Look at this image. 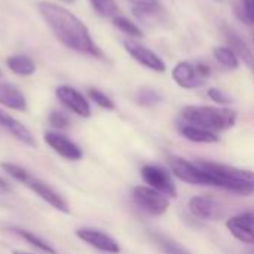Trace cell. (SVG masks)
<instances>
[{"label": "cell", "mask_w": 254, "mask_h": 254, "mask_svg": "<svg viewBox=\"0 0 254 254\" xmlns=\"http://www.w3.org/2000/svg\"><path fill=\"white\" fill-rule=\"evenodd\" d=\"M63 1H65V3H73L74 0H63Z\"/></svg>", "instance_id": "35"}, {"label": "cell", "mask_w": 254, "mask_h": 254, "mask_svg": "<svg viewBox=\"0 0 254 254\" xmlns=\"http://www.w3.org/2000/svg\"><path fill=\"white\" fill-rule=\"evenodd\" d=\"M241 216H243V217H244V219H246V220H247V222H249V223H250V225L254 228V210L246 211V213H243Z\"/></svg>", "instance_id": "32"}, {"label": "cell", "mask_w": 254, "mask_h": 254, "mask_svg": "<svg viewBox=\"0 0 254 254\" xmlns=\"http://www.w3.org/2000/svg\"><path fill=\"white\" fill-rule=\"evenodd\" d=\"M170 167L174 176L188 183V185H199V186H214L219 188V182L213 174L202 170L196 162H189L180 156H170Z\"/></svg>", "instance_id": "5"}, {"label": "cell", "mask_w": 254, "mask_h": 254, "mask_svg": "<svg viewBox=\"0 0 254 254\" xmlns=\"http://www.w3.org/2000/svg\"><path fill=\"white\" fill-rule=\"evenodd\" d=\"M124 48L143 67H146V68H149L152 71H156V73H164L167 70V65L164 63V60L158 54H155L152 49H149V48H146V46H143L140 43H135L132 40H125Z\"/></svg>", "instance_id": "10"}, {"label": "cell", "mask_w": 254, "mask_h": 254, "mask_svg": "<svg viewBox=\"0 0 254 254\" xmlns=\"http://www.w3.org/2000/svg\"><path fill=\"white\" fill-rule=\"evenodd\" d=\"M0 190H9V185L4 179L0 177Z\"/></svg>", "instance_id": "33"}, {"label": "cell", "mask_w": 254, "mask_h": 254, "mask_svg": "<svg viewBox=\"0 0 254 254\" xmlns=\"http://www.w3.org/2000/svg\"><path fill=\"white\" fill-rule=\"evenodd\" d=\"M171 74H173L174 82L180 88H183V89H195V88H199L201 85H204V80H205V79H202L199 76L195 64H192L189 61H180V63H177L174 65Z\"/></svg>", "instance_id": "13"}, {"label": "cell", "mask_w": 254, "mask_h": 254, "mask_svg": "<svg viewBox=\"0 0 254 254\" xmlns=\"http://www.w3.org/2000/svg\"><path fill=\"white\" fill-rule=\"evenodd\" d=\"M76 237L79 240H82L83 243H86L88 246L103 252V253L109 254H119L121 253V246L118 244V241L115 238H112L110 235L94 229V228H80L76 231Z\"/></svg>", "instance_id": "11"}, {"label": "cell", "mask_w": 254, "mask_h": 254, "mask_svg": "<svg viewBox=\"0 0 254 254\" xmlns=\"http://www.w3.org/2000/svg\"><path fill=\"white\" fill-rule=\"evenodd\" d=\"M132 4L134 13L141 19H149L158 16L161 12L159 0H127Z\"/></svg>", "instance_id": "21"}, {"label": "cell", "mask_w": 254, "mask_h": 254, "mask_svg": "<svg viewBox=\"0 0 254 254\" xmlns=\"http://www.w3.org/2000/svg\"><path fill=\"white\" fill-rule=\"evenodd\" d=\"M0 104L15 112H27L28 103L25 95L12 83L0 80Z\"/></svg>", "instance_id": "16"}, {"label": "cell", "mask_w": 254, "mask_h": 254, "mask_svg": "<svg viewBox=\"0 0 254 254\" xmlns=\"http://www.w3.org/2000/svg\"><path fill=\"white\" fill-rule=\"evenodd\" d=\"M92 9L97 15L109 19H115L121 15V7L116 3V0H89Z\"/></svg>", "instance_id": "23"}, {"label": "cell", "mask_w": 254, "mask_h": 254, "mask_svg": "<svg viewBox=\"0 0 254 254\" xmlns=\"http://www.w3.org/2000/svg\"><path fill=\"white\" fill-rule=\"evenodd\" d=\"M12 231H13L18 237H21L25 243H28L30 246L36 247L37 250H40V252H43V253L46 254H57L55 249H54L52 246H49L45 240H42L40 237L34 235L33 232L25 231V229H18V228H13Z\"/></svg>", "instance_id": "24"}, {"label": "cell", "mask_w": 254, "mask_h": 254, "mask_svg": "<svg viewBox=\"0 0 254 254\" xmlns=\"http://www.w3.org/2000/svg\"><path fill=\"white\" fill-rule=\"evenodd\" d=\"M253 42H254V34H253Z\"/></svg>", "instance_id": "37"}, {"label": "cell", "mask_w": 254, "mask_h": 254, "mask_svg": "<svg viewBox=\"0 0 254 254\" xmlns=\"http://www.w3.org/2000/svg\"><path fill=\"white\" fill-rule=\"evenodd\" d=\"M161 94L152 88H141L137 91L135 94V101L140 104V106H144V107H150V106H155L161 101Z\"/></svg>", "instance_id": "26"}, {"label": "cell", "mask_w": 254, "mask_h": 254, "mask_svg": "<svg viewBox=\"0 0 254 254\" xmlns=\"http://www.w3.org/2000/svg\"><path fill=\"white\" fill-rule=\"evenodd\" d=\"M6 65L16 76H31L36 73V63L27 55H10L6 58Z\"/></svg>", "instance_id": "19"}, {"label": "cell", "mask_w": 254, "mask_h": 254, "mask_svg": "<svg viewBox=\"0 0 254 254\" xmlns=\"http://www.w3.org/2000/svg\"><path fill=\"white\" fill-rule=\"evenodd\" d=\"M0 127L22 144L28 147H36V140L34 135L30 132V129L25 125H22L18 119H15L12 115L4 112L3 109H0Z\"/></svg>", "instance_id": "14"}, {"label": "cell", "mask_w": 254, "mask_h": 254, "mask_svg": "<svg viewBox=\"0 0 254 254\" xmlns=\"http://www.w3.org/2000/svg\"><path fill=\"white\" fill-rule=\"evenodd\" d=\"M3 76V71H1V68H0V77Z\"/></svg>", "instance_id": "36"}, {"label": "cell", "mask_w": 254, "mask_h": 254, "mask_svg": "<svg viewBox=\"0 0 254 254\" xmlns=\"http://www.w3.org/2000/svg\"><path fill=\"white\" fill-rule=\"evenodd\" d=\"M37 10L57 40L65 48L83 55H89L92 58H104L103 51L92 39L89 28L67 7L43 0L37 3Z\"/></svg>", "instance_id": "1"}, {"label": "cell", "mask_w": 254, "mask_h": 254, "mask_svg": "<svg viewBox=\"0 0 254 254\" xmlns=\"http://www.w3.org/2000/svg\"><path fill=\"white\" fill-rule=\"evenodd\" d=\"M0 167L3 168V171H6L13 180H18L21 185H24L27 189H30L31 192H34L40 199H43L45 202H48L51 207H54L55 210L68 214L70 213V207L65 202V199L55 192L49 185H46L43 180H40L39 177L33 176L28 170L16 165V164H10V162H1Z\"/></svg>", "instance_id": "4"}, {"label": "cell", "mask_w": 254, "mask_h": 254, "mask_svg": "<svg viewBox=\"0 0 254 254\" xmlns=\"http://www.w3.org/2000/svg\"><path fill=\"white\" fill-rule=\"evenodd\" d=\"M182 118L188 124L205 128L213 132L231 129L237 124L235 110L213 106H186L182 110Z\"/></svg>", "instance_id": "3"}, {"label": "cell", "mask_w": 254, "mask_h": 254, "mask_svg": "<svg viewBox=\"0 0 254 254\" xmlns=\"http://www.w3.org/2000/svg\"><path fill=\"white\" fill-rule=\"evenodd\" d=\"M55 95L60 100V103L65 109L73 112L74 115H77L80 118H89L91 116L92 112H91L89 101L76 88H73L70 85H60L55 89Z\"/></svg>", "instance_id": "8"}, {"label": "cell", "mask_w": 254, "mask_h": 254, "mask_svg": "<svg viewBox=\"0 0 254 254\" xmlns=\"http://www.w3.org/2000/svg\"><path fill=\"white\" fill-rule=\"evenodd\" d=\"M88 97H89V100H92L101 109H106V110H113L115 109V101L107 94H104L103 91H100L97 88H89L88 89Z\"/></svg>", "instance_id": "27"}, {"label": "cell", "mask_w": 254, "mask_h": 254, "mask_svg": "<svg viewBox=\"0 0 254 254\" xmlns=\"http://www.w3.org/2000/svg\"><path fill=\"white\" fill-rule=\"evenodd\" d=\"M43 140L57 155L67 161H80L83 156L82 149L73 140L58 131H45Z\"/></svg>", "instance_id": "9"}, {"label": "cell", "mask_w": 254, "mask_h": 254, "mask_svg": "<svg viewBox=\"0 0 254 254\" xmlns=\"http://www.w3.org/2000/svg\"><path fill=\"white\" fill-rule=\"evenodd\" d=\"M207 95L210 97V100H213V101L217 103L219 106H228V104L232 103L231 97L226 95V94H225L222 89H219V88H210V89L207 91Z\"/></svg>", "instance_id": "30"}, {"label": "cell", "mask_w": 254, "mask_h": 254, "mask_svg": "<svg viewBox=\"0 0 254 254\" xmlns=\"http://www.w3.org/2000/svg\"><path fill=\"white\" fill-rule=\"evenodd\" d=\"M153 243L164 252V254H193L189 252L185 246H182L180 243H177L176 240L161 234V232H152L150 234Z\"/></svg>", "instance_id": "20"}, {"label": "cell", "mask_w": 254, "mask_h": 254, "mask_svg": "<svg viewBox=\"0 0 254 254\" xmlns=\"http://www.w3.org/2000/svg\"><path fill=\"white\" fill-rule=\"evenodd\" d=\"M48 121L52 128L55 129H65L70 125V118L63 110H52L48 116Z\"/></svg>", "instance_id": "28"}, {"label": "cell", "mask_w": 254, "mask_h": 254, "mask_svg": "<svg viewBox=\"0 0 254 254\" xmlns=\"http://www.w3.org/2000/svg\"><path fill=\"white\" fill-rule=\"evenodd\" d=\"M196 164L216 177V180L219 182V188L231 190L240 196H250L254 193V171L241 170L205 159H198Z\"/></svg>", "instance_id": "2"}, {"label": "cell", "mask_w": 254, "mask_h": 254, "mask_svg": "<svg viewBox=\"0 0 254 254\" xmlns=\"http://www.w3.org/2000/svg\"><path fill=\"white\" fill-rule=\"evenodd\" d=\"M213 55L216 61L228 70H237L240 67V60L229 46H216L213 49Z\"/></svg>", "instance_id": "22"}, {"label": "cell", "mask_w": 254, "mask_h": 254, "mask_svg": "<svg viewBox=\"0 0 254 254\" xmlns=\"http://www.w3.org/2000/svg\"><path fill=\"white\" fill-rule=\"evenodd\" d=\"M226 228L234 235V238L238 240L240 243L254 246V228L241 214L231 217L226 222Z\"/></svg>", "instance_id": "17"}, {"label": "cell", "mask_w": 254, "mask_h": 254, "mask_svg": "<svg viewBox=\"0 0 254 254\" xmlns=\"http://www.w3.org/2000/svg\"><path fill=\"white\" fill-rule=\"evenodd\" d=\"M179 132L189 141L192 143H202V144H213L219 141V135L213 131H208L205 128L192 125V124H185L179 127Z\"/></svg>", "instance_id": "18"}, {"label": "cell", "mask_w": 254, "mask_h": 254, "mask_svg": "<svg viewBox=\"0 0 254 254\" xmlns=\"http://www.w3.org/2000/svg\"><path fill=\"white\" fill-rule=\"evenodd\" d=\"M237 12L240 13V18L249 24H254V0H241V7L237 9Z\"/></svg>", "instance_id": "29"}, {"label": "cell", "mask_w": 254, "mask_h": 254, "mask_svg": "<svg viewBox=\"0 0 254 254\" xmlns=\"http://www.w3.org/2000/svg\"><path fill=\"white\" fill-rule=\"evenodd\" d=\"M112 21H113V25L116 28H119L122 33H125V34H128L131 37H143V30L134 21H131L129 18H127L124 15H119Z\"/></svg>", "instance_id": "25"}, {"label": "cell", "mask_w": 254, "mask_h": 254, "mask_svg": "<svg viewBox=\"0 0 254 254\" xmlns=\"http://www.w3.org/2000/svg\"><path fill=\"white\" fill-rule=\"evenodd\" d=\"M141 177L149 188L171 198L177 196V188L171 179V174L165 168L158 165H144L141 168Z\"/></svg>", "instance_id": "7"}, {"label": "cell", "mask_w": 254, "mask_h": 254, "mask_svg": "<svg viewBox=\"0 0 254 254\" xmlns=\"http://www.w3.org/2000/svg\"><path fill=\"white\" fill-rule=\"evenodd\" d=\"M195 67H196V70H198V73H199V76L202 79H205V77H208L211 74V70H210V67L207 64L198 63V64H195Z\"/></svg>", "instance_id": "31"}, {"label": "cell", "mask_w": 254, "mask_h": 254, "mask_svg": "<svg viewBox=\"0 0 254 254\" xmlns=\"http://www.w3.org/2000/svg\"><path fill=\"white\" fill-rule=\"evenodd\" d=\"M189 211L199 220H217L222 217V205L210 196H193L189 199Z\"/></svg>", "instance_id": "12"}, {"label": "cell", "mask_w": 254, "mask_h": 254, "mask_svg": "<svg viewBox=\"0 0 254 254\" xmlns=\"http://www.w3.org/2000/svg\"><path fill=\"white\" fill-rule=\"evenodd\" d=\"M131 198L143 211H146L150 216H156V217L165 214L170 207L168 198L164 193H161L149 186L132 188Z\"/></svg>", "instance_id": "6"}, {"label": "cell", "mask_w": 254, "mask_h": 254, "mask_svg": "<svg viewBox=\"0 0 254 254\" xmlns=\"http://www.w3.org/2000/svg\"><path fill=\"white\" fill-rule=\"evenodd\" d=\"M12 254H33V253H28V252H22V250H15Z\"/></svg>", "instance_id": "34"}, {"label": "cell", "mask_w": 254, "mask_h": 254, "mask_svg": "<svg viewBox=\"0 0 254 254\" xmlns=\"http://www.w3.org/2000/svg\"><path fill=\"white\" fill-rule=\"evenodd\" d=\"M253 254H254V253H253Z\"/></svg>", "instance_id": "38"}, {"label": "cell", "mask_w": 254, "mask_h": 254, "mask_svg": "<svg viewBox=\"0 0 254 254\" xmlns=\"http://www.w3.org/2000/svg\"><path fill=\"white\" fill-rule=\"evenodd\" d=\"M225 39L228 42V46L237 54L238 60H243V63L252 70L254 73V54L253 51L250 49V46L246 43L244 39H241V36L238 33H235L231 27L223 25L222 27Z\"/></svg>", "instance_id": "15"}]
</instances>
